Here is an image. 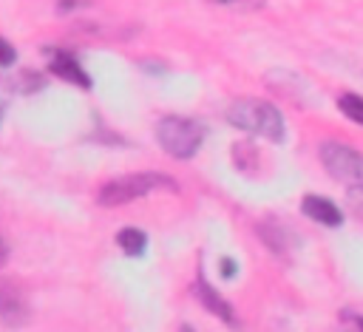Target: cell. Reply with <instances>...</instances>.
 Returning a JSON list of instances; mask_svg holds the SVG:
<instances>
[{
  "instance_id": "3",
  "label": "cell",
  "mask_w": 363,
  "mask_h": 332,
  "mask_svg": "<svg viewBox=\"0 0 363 332\" xmlns=\"http://www.w3.org/2000/svg\"><path fill=\"white\" fill-rule=\"evenodd\" d=\"M156 142L173 159H193L204 142V125L190 116H162L156 125Z\"/></svg>"
},
{
  "instance_id": "1",
  "label": "cell",
  "mask_w": 363,
  "mask_h": 332,
  "mask_svg": "<svg viewBox=\"0 0 363 332\" xmlns=\"http://www.w3.org/2000/svg\"><path fill=\"white\" fill-rule=\"evenodd\" d=\"M227 122L247 131L250 136H264L275 145H281L286 139L281 111L272 102H264V99H235L227 108Z\"/></svg>"
},
{
  "instance_id": "14",
  "label": "cell",
  "mask_w": 363,
  "mask_h": 332,
  "mask_svg": "<svg viewBox=\"0 0 363 332\" xmlns=\"http://www.w3.org/2000/svg\"><path fill=\"white\" fill-rule=\"evenodd\" d=\"M346 207L354 213V218L363 221V184H349V190H346Z\"/></svg>"
},
{
  "instance_id": "12",
  "label": "cell",
  "mask_w": 363,
  "mask_h": 332,
  "mask_svg": "<svg viewBox=\"0 0 363 332\" xmlns=\"http://www.w3.org/2000/svg\"><path fill=\"white\" fill-rule=\"evenodd\" d=\"M233 159H235V167H238V170L250 173V170L255 167V162H258V148H255L252 142H238V145L233 148Z\"/></svg>"
},
{
  "instance_id": "9",
  "label": "cell",
  "mask_w": 363,
  "mask_h": 332,
  "mask_svg": "<svg viewBox=\"0 0 363 332\" xmlns=\"http://www.w3.org/2000/svg\"><path fill=\"white\" fill-rule=\"evenodd\" d=\"M258 238L275 253V255H286L292 250V244L298 241L295 233L281 221V218H264L258 224Z\"/></svg>"
},
{
  "instance_id": "11",
  "label": "cell",
  "mask_w": 363,
  "mask_h": 332,
  "mask_svg": "<svg viewBox=\"0 0 363 332\" xmlns=\"http://www.w3.org/2000/svg\"><path fill=\"white\" fill-rule=\"evenodd\" d=\"M6 88H11L14 94H31V91H40L45 85V79L34 71H17L14 79H3Z\"/></svg>"
},
{
  "instance_id": "20",
  "label": "cell",
  "mask_w": 363,
  "mask_h": 332,
  "mask_svg": "<svg viewBox=\"0 0 363 332\" xmlns=\"http://www.w3.org/2000/svg\"><path fill=\"white\" fill-rule=\"evenodd\" d=\"M357 332H363V315L357 318Z\"/></svg>"
},
{
  "instance_id": "16",
  "label": "cell",
  "mask_w": 363,
  "mask_h": 332,
  "mask_svg": "<svg viewBox=\"0 0 363 332\" xmlns=\"http://www.w3.org/2000/svg\"><path fill=\"white\" fill-rule=\"evenodd\" d=\"M14 45H9L3 37H0V68H6V65H11L14 62Z\"/></svg>"
},
{
  "instance_id": "5",
  "label": "cell",
  "mask_w": 363,
  "mask_h": 332,
  "mask_svg": "<svg viewBox=\"0 0 363 332\" xmlns=\"http://www.w3.org/2000/svg\"><path fill=\"white\" fill-rule=\"evenodd\" d=\"M193 292H196V298H199V304L207 309V312H213L216 318H221L227 326H235V309H233V304L207 281V275H204V270L199 267V272H196V281H193Z\"/></svg>"
},
{
  "instance_id": "10",
  "label": "cell",
  "mask_w": 363,
  "mask_h": 332,
  "mask_svg": "<svg viewBox=\"0 0 363 332\" xmlns=\"http://www.w3.org/2000/svg\"><path fill=\"white\" fill-rule=\"evenodd\" d=\"M116 244L128 258H142L147 250V233L139 227H122L116 233Z\"/></svg>"
},
{
  "instance_id": "21",
  "label": "cell",
  "mask_w": 363,
  "mask_h": 332,
  "mask_svg": "<svg viewBox=\"0 0 363 332\" xmlns=\"http://www.w3.org/2000/svg\"><path fill=\"white\" fill-rule=\"evenodd\" d=\"M0 119H3V105H0Z\"/></svg>"
},
{
  "instance_id": "15",
  "label": "cell",
  "mask_w": 363,
  "mask_h": 332,
  "mask_svg": "<svg viewBox=\"0 0 363 332\" xmlns=\"http://www.w3.org/2000/svg\"><path fill=\"white\" fill-rule=\"evenodd\" d=\"M238 272H241L238 261H235L233 255H221V261H218V275H221L224 281H233Z\"/></svg>"
},
{
  "instance_id": "22",
  "label": "cell",
  "mask_w": 363,
  "mask_h": 332,
  "mask_svg": "<svg viewBox=\"0 0 363 332\" xmlns=\"http://www.w3.org/2000/svg\"><path fill=\"white\" fill-rule=\"evenodd\" d=\"M218 3H233V0H218Z\"/></svg>"
},
{
  "instance_id": "8",
  "label": "cell",
  "mask_w": 363,
  "mask_h": 332,
  "mask_svg": "<svg viewBox=\"0 0 363 332\" xmlns=\"http://www.w3.org/2000/svg\"><path fill=\"white\" fill-rule=\"evenodd\" d=\"M301 213L306 218H312L315 224H323V227H340L343 224V210L332 199L318 196V193H306L301 199Z\"/></svg>"
},
{
  "instance_id": "4",
  "label": "cell",
  "mask_w": 363,
  "mask_h": 332,
  "mask_svg": "<svg viewBox=\"0 0 363 332\" xmlns=\"http://www.w3.org/2000/svg\"><path fill=\"white\" fill-rule=\"evenodd\" d=\"M320 162L326 167V173L343 184H363V153L343 145V142H335V139H326L320 145Z\"/></svg>"
},
{
  "instance_id": "2",
  "label": "cell",
  "mask_w": 363,
  "mask_h": 332,
  "mask_svg": "<svg viewBox=\"0 0 363 332\" xmlns=\"http://www.w3.org/2000/svg\"><path fill=\"white\" fill-rule=\"evenodd\" d=\"M156 190H167V193H179V182L167 173H128V176H119V179H111L99 187V196L96 201L102 207H119V204H128L133 199H142V196H150Z\"/></svg>"
},
{
  "instance_id": "7",
  "label": "cell",
  "mask_w": 363,
  "mask_h": 332,
  "mask_svg": "<svg viewBox=\"0 0 363 332\" xmlns=\"http://www.w3.org/2000/svg\"><path fill=\"white\" fill-rule=\"evenodd\" d=\"M45 54H48V71L51 74H57L60 79H68V82H74L79 88H91V77L85 74V68L79 65V60L71 51H65V48H45Z\"/></svg>"
},
{
  "instance_id": "19",
  "label": "cell",
  "mask_w": 363,
  "mask_h": 332,
  "mask_svg": "<svg viewBox=\"0 0 363 332\" xmlns=\"http://www.w3.org/2000/svg\"><path fill=\"white\" fill-rule=\"evenodd\" d=\"M179 332H196V329H193L190 323H182V326H179Z\"/></svg>"
},
{
  "instance_id": "17",
  "label": "cell",
  "mask_w": 363,
  "mask_h": 332,
  "mask_svg": "<svg viewBox=\"0 0 363 332\" xmlns=\"http://www.w3.org/2000/svg\"><path fill=\"white\" fill-rule=\"evenodd\" d=\"M82 6H88V0H60L57 11H74V9H82Z\"/></svg>"
},
{
  "instance_id": "13",
  "label": "cell",
  "mask_w": 363,
  "mask_h": 332,
  "mask_svg": "<svg viewBox=\"0 0 363 332\" xmlns=\"http://www.w3.org/2000/svg\"><path fill=\"white\" fill-rule=\"evenodd\" d=\"M337 108H340L352 122L363 125V96H360V94H352V91L340 94V96H337Z\"/></svg>"
},
{
  "instance_id": "6",
  "label": "cell",
  "mask_w": 363,
  "mask_h": 332,
  "mask_svg": "<svg viewBox=\"0 0 363 332\" xmlns=\"http://www.w3.org/2000/svg\"><path fill=\"white\" fill-rule=\"evenodd\" d=\"M28 321V304L17 284L0 281V323L3 326H23Z\"/></svg>"
},
{
  "instance_id": "18",
  "label": "cell",
  "mask_w": 363,
  "mask_h": 332,
  "mask_svg": "<svg viewBox=\"0 0 363 332\" xmlns=\"http://www.w3.org/2000/svg\"><path fill=\"white\" fill-rule=\"evenodd\" d=\"M6 258H9V247H6V241H3V236H0V267L6 264Z\"/></svg>"
}]
</instances>
